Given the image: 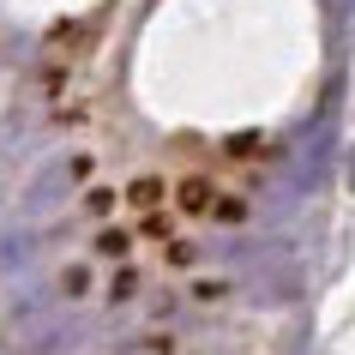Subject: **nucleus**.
I'll return each instance as SVG.
<instances>
[{
	"instance_id": "1",
	"label": "nucleus",
	"mask_w": 355,
	"mask_h": 355,
	"mask_svg": "<svg viewBox=\"0 0 355 355\" xmlns=\"http://www.w3.org/2000/svg\"><path fill=\"white\" fill-rule=\"evenodd\" d=\"M175 199H181L187 211H205V217L217 211V199H211V187H205V181H181V193H175Z\"/></svg>"
}]
</instances>
